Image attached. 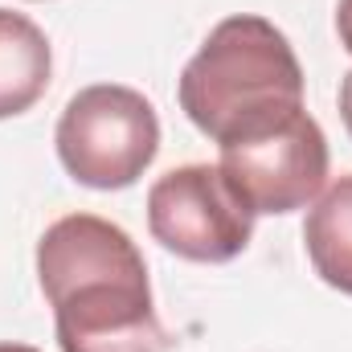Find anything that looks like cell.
<instances>
[{
  "mask_svg": "<svg viewBox=\"0 0 352 352\" xmlns=\"http://www.w3.org/2000/svg\"><path fill=\"white\" fill-rule=\"evenodd\" d=\"M180 111L221 144L274 131L303 111V66L266 16H226L180 74Z\"/></svg>",
  "mask_w": 352,
  "mask_h": 352,
  "instance_id": "obj_1",
  "label": "cell"
},
{
  "mask_svg": "<svg viewBox=\"0 0 352 352\" xmlns=\"http://www.w3.org/2000/svg\"><path fill=\"white\" fill-rule=\"evenodd\" d=\"M62 168L87 188H127L160 152L156 107L131 87L98 82L78 90L54 131Z\"/></svg>",
  "mask_w": 352,
  "mask_h": 352,
  "instance_id": "obj_2",
  "label": "cell"
},
{
  "mask_svg": "<svg viewBox=\"0 0 352 352\" xmlns=\"http://www.w3.org/2000/svg\"><path fill=\"white\" fill-rule=\"evenodd\" d=\"M148 230L188 263H230L250 246L254 213L217 164H184L148 188Z\"/></svg>",
  "mask_w": 352,
  "mask_h": 352,
  "instance_id": "obj_3",
  "label": "cell"
},
{
  "mask_svg": "<svg viewBox=\"0 0 352 352\" xmlns=\"http://www.w3.org/2000/svg\"><path fill=\"white\" fill-rule=\"evenodd\" d=\"M62 352H168L173 340L152 307L148 266L107 270L50 299Z\"/></svg>",
  "mask_w": 352,
  "mask_h": 352,
  "instance_id": "obj_4",
  "label": "cell"
},
{
  "mask_svg": "<svg viewBox=\"0 0 352 352\" xmlns=\"http://www.w3.org/2000/svg\"><path fill=\"white\" fill-rule=\"evenodd\" d=\"M234 192L250 213H295L311 205L328 184V140L324 127L299 111L274 131L221 144V164Z\"/></svg>",
  "mask_w": 352,
  "mask_h": 352,
  "instance_id": "obj_5",
  "label": "cell"
},
{
  "mask_svg": "<svg viewBox=\"0 0 352 352\" xmlns=\"http://www.w3.org/2000/svg\"><path fill=\"white\" fill-rule=\"evenodd\" d=\"M54 54L45 33L12 8H0V119L25 115L50 90Z\"/></svg>",
  "mask_w": 352,
  "mask_h": 352,
  "instance_id": "obj_6",
  "label": "cell"
},
{
  "mask_svg": "<svg viewBox=\"0 0 352 352\" xmlns=\"http://www.w3.org/2000/svg\"><path fill=\"white\" fill-rule=\"evenodd\" d=\"M303 246L316 274L352 295V176H340L320 192L303 221Z\"/></svg>",
  "mask_w": 352,
  "mask_h": 352,
  "instance_id": "obj_7",
  "label": "cell"
},
{
  "mask_svg": "<svg viewBox=\"0 0 352 352\" xmlns=\"http://www.w3.org/2000/svg\"><path fill=\"white\" fill-rule=\"evenodd\" d=\"M336 33H340V45L352 54V0L336 4Z\"/></svg>",
  "mask_w": 352,
  "mask_h": 352,
  "instance_id": "obj_8",
  "label": "cell"
},
{
  "mask_svg": "<svg viewBox=\"0 0 352 352\" xmlns=\"http://www.w3.org/2000/svg\"><path fill=\"white\" fill-rule=\"evenodd\" d=\"M340 119H344V127H349V135H352V70L340 82Z\"/></svg>",
  "mask_w": 352,
  "mask_h": 352,
  "instance_id": "obj_9",
  "label": "cell"
},
{
  "mask_svg": "<svg viewBox=\"0 0 352 352\" xmlns=\"http://www.w3.org/2000/svg\"><path fill=\"white\" fill-rule=\"evenodd\" d=\"M0 352H41V349H33V344H0Z\"/></svg>",
  "mask_w": 352,
  "mask_h": 352,
  "instance_id": "obj_10",
  "label": "cell"
}]
</instances>
